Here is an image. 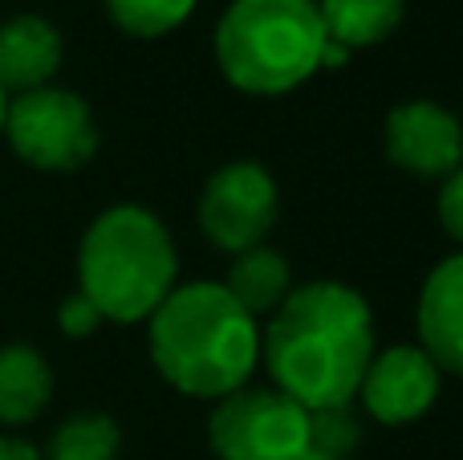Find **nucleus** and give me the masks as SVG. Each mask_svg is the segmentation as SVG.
Returning a JSON list of instances; mask_svg holds the SVG:
<instances>
[{
  "label": "nucleus",
  "instance_id": "f257e3e1",
  "mask_svg": "<svg viewBox=\"0 0 463 460\" xmlns=\"http://www.w3.org/2000/svg\"><path fill=\"white\" fill-rule=\"evenodd\" d=\"M374 359V314L354 285H293L260 326V363L277 391L305 407L354 404L358 383Z\"/></svg>",
  "mask_w": 463,
  "mask_h": 460
},
{
  "label": "nucleus",
  "instance_id": "f03ea898",
  "mask_svg": "<svg viewBox=\"0 0 463 460\" xmlns=\"http://www.w3.org/2000/svg\"><path fill=\"white\" fill-rule=\"evenodd\" d=\"M155 371L192 399H224L260 363V326L220 282L175 285L146 318Z\"/></svg>",
  "mask_w": 463,
  "mask_h": 460
},
{
  "label": "nucleus",
  "instance_id": "7ed1b4c3",
  "mask_svg": "<svg viewBox=\"0 0 463 460\" xmlns=\"http://www.w3.org/2000/svg\"><path fill=\"white\" fill-rule=\"evenodd\" d=\"M179 253L167 225L138 204H114L78 244V290L110 322H146L175 290Z\"/></svg>",
  "mask_w": 463,
  "mask_h": 460
},
{
  "label": "nucleus",
  "instance_id": "20e7f679",
  "mask_svg": "<svg viewBox=\"0 0 463 460\" xmlns=\"http://www.w3.org/2000/svg\"><path fill=\"white\" fill-rule=\"evenodd\" d=\"M317 0H232L216 24V62L240 94L277 98L321 70Z\"/></svg>",
  "mask_w": 463,
  "mask_h": 460
},
{
  "label": "nucleus",
  "instance_id": "39448f33",
  "mask_svg": "<svg viewBox=\"0 0 463 460\" xmlns=\"http://www.w3.org/2000/svg\"><path fill=\"white\" fill-rule=\"evenodd\" d=\"M5 139L16 159L37 171H78L98 151V122L81 94L41 86L8 98Z\"/></svg>",
  "mask_w": 463,
  "mask_h": 460
},
{
  "label": "nucleus",
  "instance_id": "423d86ee",
  "mask_svg": "<svg viewBox=\"0 0 463 460\" xmlns=\"http://www.w3.org/2000/svg\"><path fill=\"white\" fill-rule=\"evenodd\" d=\"M208 445L220 460H297L309 448V412L277 388H240L216 399Z\"/></svg>",
  "mask_w": 463,
  "mask_h": 460
},
{
  "label": "nucleus",
  "instance_id": "0eeeda50",
  "mask_svg": "<svg viewBox=\"0 0 463 460\" xmlns=\"http://www.w3.org/2000/svg\"><path fill=\"white\" fill-rule=\"evenodd\" d=\"M195 216H200L203 241L236 257L264 244V236L272 233L280 216V187L264 163L232 159L208 176Z\"/></svg>",
  "mask_w": 463,
  "mask_h": 460
},
{
  "label": "nucleus",
  "instance_id": "6e6552de",
  "mask_svg": "<svg viewBox=\"0 0 463 460\" xmlns=\"http://www.w3.org/2000/svg\"><path fill=\"white\" fill-rule=\"evenodd\" d=\"M443 371L431 363L423 347H391L374 350L366 375L358 383V404L366 416H374L386 428H402L427 416L439 399Z\"/></svg>",
  "mask_w": 463,
  "mask_h": 460
},
{
  "label": "nucleus",
  "instance_id": "1a4fd4ad",
  "mask_svg": "<svg viewBox=\"0 0 463 460\" xmlns=\"http://www.w3.org/2000/svg\"><path fill=\"white\" fill-rule=\"evenodd\" d=\"M386 155L419 179H448L463 168V122L443 106L415 98L386 114Z\"/></svg>",
  "mask_w": 463,
  "mask_h": 460
},
{
  "label": "nucleus",
  "instance_id": "9d476101",
  "mask_svg": "<svg viewBox=\"0 0 463 460\" xmlns=\"http://www.w3.org/2000/svg\"><path fill=\"white\" fill-rule=\"evenodd\" d=\"M419 347L439 371L463 379V253L439 261L419 293Z\"/></svg>",
  "mask_w": 463,
  "mask_h": 460
},
{
  "label": "nucleus",
  "instance_id": "9b49d317",
  "mask_svg": "<svg viewBox=\"0 0 463 460\" xmlns=\"http://www.w3.org/2000/svg\"><path fill=\"white\" fill-rule=\"evenodd\" d=\"M65 41L45 16L21 13L0 24V90L5 94H29L53 81L61 70Z\"/></svg>",
  "mask_w": 463,
  "mask_h": 460
},
{
  "label": "nucleus",
  "instance_id": "f8f14e48",
  "mask_svg": "<svg viewBox=\"0 0 463 460\" xmlns=\"http://www.w3.org/2000/svg\"><path fill=\"white\" fill-rule=\"evenodd\" d=\"M53 399V371L45 355L24 342L0 347V424H33Z\"/></svg>",
  "mask_w": 463,
  "mask_h": 460
},
{
  "label": "nucleus",
  "instance_id": "ddd939ff",
  "mask_svg": "<svg viewBox=\"0 0 463 460\" xmlns=\"http://www.w3.org/2000/svg\"><path fill=\"white\" fill-rule=\"evenodd\" d=\"M317 16L326 24V41L354 53L383 45L407 16V0H317Z\"/></svg>",
  "mask_w": 463,
  "mask_h": 460
},
{
  "label": "nucleus",
  "instance_id": "4468645a",
  "mask_svg": "<svg viewBox=\"0 0 463 460\" xmlns=\"http://www.w3.org/2000/svg\"><path fill=\"white\" fill-rule=\"evenodd\" d=\"M220 285H224L248 314L260 318V314H272V310L293 293V269H288L285 253L256 244V249H248V253H236V261L228 265V277Z\"/></svg>",
  "mask_w": 463,
  "mask_h": 460
},
{
  "label": "nucleus",
  "instance_id": "2eb2a0df",
  "mask_svg": "<svg viewBox=\"0 0 463 460\" xmlns=\"http://www.w3.org/2000/svg\"><path fill=\"white\" fill-rule=\"evenodd\" d=\"M122 428L106 412H78L49 436L41 460H118Z\"/></svg>",
  "mask_w": 463,
  "mask_h": 460
},
{
  "label": "nucleus",
  "instance_id": "dca6fc26",
  "mask_svg": "<svg viewBox=\"0 0 463 460\" xmlns=\"http://www.w3.org/2000/svg\"><path fill=\"white\" fill-rule=\"evenodd\" d=\"M102 5H106V16L127 37L155 41V37H167L171 29H179L187 21L195 0H102Z\"/></svg>",
  "mask_w": 463,
  "mask_h": 460
},
{
  "label": "nucleus",
  "instance_id": "f3484780",
  "mask_svg": "<svg viewBox=\"0 0 463 460\" xmlns=\"http://www.w3.org/2000/svg\"><path fill=\"white\" fill-rule=\"evenodd\" d=\"M358 440H362V420L354 416L350 404L309 412V445L313 448H321V453L345 460L354 448H358Z\"/></svg>",
  "mask_w": 463,
  "mask_h": 460
},
{
  "label": "nucleus",
  "instance_id": "a211bd4d",
  "mask_svg": "<svg viewBox=\"0 0 463 460\" xmlns=\"http://www.w3.org/2000/svg\"><path fill=\"white\" fill-rule=\"evenodd\" d=\"M102 322H106V318L98 314V306L81 290L70 293V298L57 306V326H61L65 339H90V334H94Z\"/></svg>",
  "mask_w": 463,
  "mask_h": 460
},
{
  "label": "nucleus",
  "instance_id": "6ab92c4d",
  "mask_svg": "<svg viewBox=\"0 0 463 460\" xmlns=\"http://www.w3.org/2000/svg\"><path fill=\"white\" fill-rule=\"evenodd\" d=\"M439 225L448 228L451 241L463 244V168L451 171L439 187Z\"/></svg>",
  "mask_w": 463,
  "mask_h": 460
},
{
  "label": "nucleus",
  "instance_id": "aec40b11",
  "mask_svg": "<svg viewBox=\"0 0 463 460\" xmlns=\"http://www.w3.org/2000/svg\"><path fill=\"white\" fill-rule=\"evenodd\" d=\"M0 460H41V453L21 436H0Z\"/></svg>",
  "mask_w": 463,
  "mask_h": 460
},
{
  "label": "nucleus",
  "instance_id": "412c9836",
  "mask_svg": "<svg viewBox=\"0 0 463 460\" xmlns=\"http://www.w3.org/2000/svg\"><path fill=\"white\" fill-rule=\"evenodd\" d=\"M297 460H337V456H329V453H321V448H313V445H309Z\"/></svg>",
  "mask_w": 463,
  "mask_h": 460
},
{
  "label": "nucleus",
  "instance_id": "4be33fe9",
  "mask_svg": "<svg viewBox=\"0 0 463 460\" xmlns=\"http://www.w3.org/2000/svg\"><path fill=\"white\" fill-rule=\"evenodd\" d=\"M5 114H8V94L0 90V135H5Z\"/></svg>",
  "mask_w": 463,
  "mask_h": 460
}]
</instances>
